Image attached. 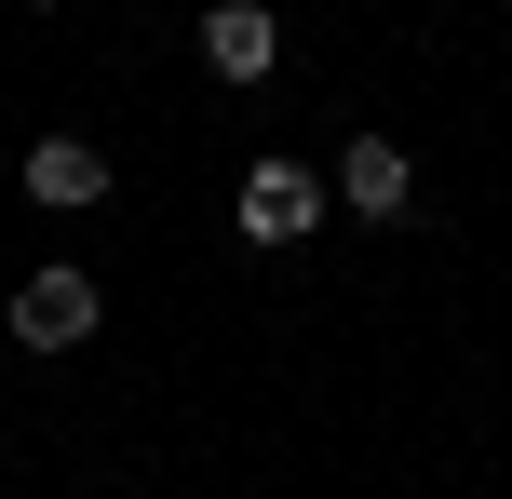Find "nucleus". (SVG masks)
I'll list each match as a JSON object with an SVG mask.
<instances>
[{"label": "nucleus", "mask_w": 512, "mask_h": 499, "mask_svg": "<svg viewBox=\"0 0 512 499\" xmlns=\"http://www.w3.org/2000/svg\"><path fill=\"white\" fill-rule=\"evenodd\" d=\"M0 324H14V351H81V338L108 324V297H95V270H81V257H41V270L14 284V311H0Z\"/></svg>", "instance_id": "f257e3e1"}, {"label": "nucleus", "mask_w": 512, "mask_h": 499, "mask_svg": "<svg viewBox=\"0 0 512 499\" xmlns=\"http://www.w3.org/2000/svg\"><path fill=\"white\" fill-rule=\"evenodd\" d=\"M189 41H203V68L230 81V95L283 68V14H270V0H203V27H189Z\"/></svg>", "instance_id": "f03ea898"}, {"label": "nucleus", "mask_w": 512, "mask_h": 499, "mask_svg": "<svg viewBox=\"0 0 512 499\" xmlns=\"http://www.w3.org/2000/svg\"><path fill=\"white\" fill-rule=\"evenodd\" d=\"M310 230H324V176L270 149V162L243 176V243H310Z\"/></svg>", "instance_id": "7ed1b4c3"}, {"label": "nucleus", "mask_w": 512, "mask_h": 499, "mask_svg": "<svg viewBox=\"0 0 512 499\" xmlns=\"http://www.w3.org/2000/svg\"><path fill=\"white\" fill-rule=\"evenodd\" d=\"M337 203H351L364 230H391V216L418 203V162L391 149V135H351V149H337Z\"/></svg>", "instance_id": "20e7f679"}, {"label": "nucleus", "mask_w": 512, "mask_h": 499, "mask_svg": "<svg viewBox=\"0 0 512 499\" xmlns=\"http://www.w3.org/2000/svg\"><path fill=\"white\" fill-rule=\"evenodd\" d=\"M27 203H54V216L108 203V149L95 135H41V149H27Z\"/></svg>", "instance_id": "39448f33"}, {"label": "nucleus", "mask_w": 512, "mask_h": 499, "mask_svg": "<svg viewBox=\"0 0 512 499\" xmlns=\"http://www.w3.org/2000/svg\"><path fill=\"white\" fill-rule=\"evenodd\" d=\"M27 14H54V0H27Z\"/></svg>", "instance_id": "423d86ee"}]
</instances>
